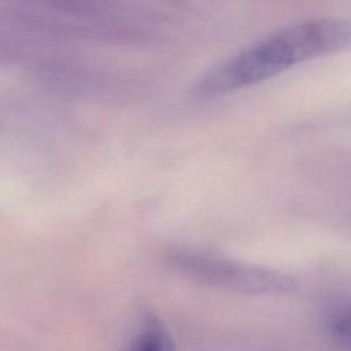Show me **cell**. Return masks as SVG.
I'll list each match as a JSON object with an SVG mask.
<instances>
[{"mask_svg":"<svg viewBox=\"0 0 351 351\" xmlns=\"http://www.w3.org/2000/svg\"><path fill=\"white\" fill-rule=\"evenodd\" d=\"M347 19L322 16L282 27L207 70L192 86L199 97H214L269 80L302 62L348 47Z\"/></svg>","mask_w":351,"mask_h":351,"instance_id":"1","label":"cell"},{"mask_svg":"<svg viewBox=\"0 0 351 351\" xmlns=\"http://www.w3.org/2000/svg\"><path fill=\"white\" fill-rule=\"evenodd\" d=\"M128 351H177L166 326L154 315L141 324Z\"/></svg>","mask_w":351,"mask_h":351,"instance_id":"3","label":"cell"},{"mask_svg":"<svg viewBox=\"0 0 351 351\" xmlns=\"http://www.w3.org/2000/svg\"><path fill=\"white\" fill-rule=\"evenodd\" d=\"M166 262L181 274L199 282L247 295H281L295 289L292 277L267 267L250 265L206 251L173 247Z\"/></svg>","mask_w":351,"mask_h":351,"instance_id":"2","label":"cell"}]
</instances>
